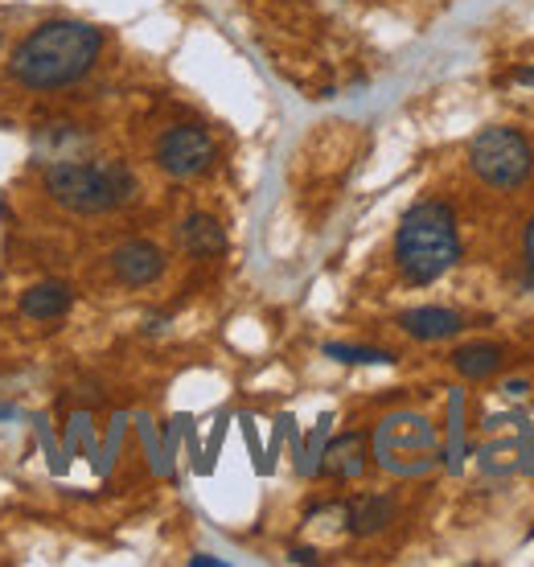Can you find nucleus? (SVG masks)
Wrapping results in <instances>:
<instances>
[{"instance_id": "nucleus-1", "label": "nucleus", "mask_w": 534, "mask_h": 567, "mask_svg": "<svg viewBox=\"0 0 534 567\" xmlns=\"http://www.w3.org/2000/svg\"><path fill=\"white\" fill-rule=\"evenodd\" d=\"M99 54H103V29L58 17V21H42L38 29H29L17 42L9 58V79L25 91H62L86 79Z\"/></svg>"}, {"instance_id": "nucleus-2", "label": "nucleus", "mask_w": 534, "mask_h": 567, "mask_svg": "<svg viewBox=\"0 0 534 567\" xmlns=\"http://www.w3.org/2000/svg\"><path fill=\"white\" fill-rule=\"evenodd\" d=\"M461 259V230L449 202L423 198L415 202L394 230V268L408 284L428 288L440 276H449Z\"/></svg>"}, {"instance_id": "nucleus-3", "label": "nucleus", "mask_w": 534, "mask_h": 567, "mask_svg": "<svg viewBox=\"0 0 534 567\" xmlns=\"http://www.w3.org/2000/svg\"><path fill=\"white\" fill-rule=\"evenodd\" d=\"M42 185L50 202L71 214H107L136 198V173L124 161H54Z\"/></svg>"}, {"instance_id": "nucleus-4", "label": "nucleus", "mask_w": 534, "mask_h": 567, "mask_svg": "<svg viewBox=\"0 0 534 567\" xmlns=\"http://www.w3.org/2000/svg\"><path fill=\"white\" fill-rule=\"evenodd\" d=\"M469 169L493 189H518L531 182L534 148L518 128H481L469 141Z\"/></svg>"}, {"instance_id": "nucleus-5", "label": "nucleus", "mask_w": 534, "mask_h": 567, "mask_svg": "<svg viewBox=\"0 0 534 567\" xmlns=\"http://www.w3.org/2000/svg\"><path fill=\"white\" fill-rule=\"evenodd\" d=\"M214 136L197 124H173L170 132H161L156 141V165L177 177V182H189V177H202V173L214 165Z\"/></svg>"}, {"instance_id": "nucleus-6", "label": "nucleus", "mask_w": 534, "mask_h": 567, "mask_svg": "<svg viewBox=\"0 0 534 567\" xmlns=\"http://www.w3.org/2000/svg\"><path fill=\"white\" fill-rule=\"evenodd\" d=\"M107 264H112V276L124 288H148V284H156L165 276V251L148 239L120 243L112 256H107Z\"/></svg>"}, {"instance_id": "nucleus-7", "label": "nucleus", "mask_w": 534, "mask_h": 567, "mask_svg": "<svg viewBox=\"0 0 534 567\" xmlns=\"http://www.w3.org/2000/svg\"><path fill=\"white\" fill-rule=\"evenodd\" d=\"M399 326L403 333L415 341H444V338H456L464 329L461 312L456 309H440V305H423V309H408L399 317Z\"/></svg>"}, {"instance_id": "nucleus-8", "label": "nucleus", "mask_w": 534, "mask_h": 567, "mask_svg": "<svg viewBox=\"0 0 534 567\" xmlns=\"http://www.w3.org/2000/svg\"><path fill=\"white\" fill-rule=\"evenodd\" d=\"M74 305V292L66 288V284L58 280H42L33 284V288H25L21 292V312H25L29 321H58V317H66Z\"/></svg>"}, {"instance_id": "nucleus-9", "label": "nucleus", "mask_w": 534, "mask_h": 567, "mask_svg": "<svg viewBox=\"0 0 534 567\" xmlns=\"http://www.w3.org/2000/svg\"><path fill=\"white\" fill-rule=\"evenodd\" d=\"M321 473L338 477V482H353V477H362L366 473V436L346 432V436L333 440V444L325 449Z\"/></svg>"}, {"instance_id": "nucleus-10", "label": "nucleus", "mask_w": 534, "mask_h": 567, "mask_svg": "<svg viewBox=\"0 0 534 567\" xmlns=\"http://www.w3.org/2000/svg\"><path fill=\"white\" fill-rule=\"evenodd\" d=\"M182 247L194 259H214L226 251V230L214 214H189L182 223Z\"/></svg>"}, {"instance_id": "nucleus-11", "label": "nucleus", "mask_w": 534, "mask_h": 567, "mask_svg": "<svg viewBox=\"0 0 534 567\" xmlns=\"http://www.w3.org/2000/svg\"><path fill=\"white\" fill-rule=\"evenodd\" d=\"M452 367L461 379H473V383H485L502 370V346H490V341H473V346H461L452 354Z\"/></svg>"}, {"instance_id": "nucleus-12", "label": "nucleus", "mask_w": 534, "mask_h": 567, "mask_svg": "<svg viewBox=\"0 0 534 567\" xmlns=\"http://www.w3.org/2000/svg\"><path fill=\"white\" fill-rule=\"evenodd\" d=\"M346 518H350V530L353 535H379V530H387L394 518V502L391 497H358V502H350V511H346Z\"/></svg>"}, {"instance_id": "nucleus-13", "label": "nucleus", "mask_w": 534, "mask_h": 567, "mask_svg": "<svg viewBox=\"0 0 534 567\" xmlns=\"http://www.w3.org/2000/svg\"><path fill=\"white\" fill-rule=\"evenodd\" d=\"M325 358L346 362V367H391L394 362L391 350H374V346H346V341H329V346H325Z\"/></svg>"}, {"instance_id": "nucleus-14", "label": "nucleus", "mask_w": 534, "mask_h": 567, "mask_svg": "<svg viewBox=\"0 0 534 567\" xmlns=\"http://www.w3.org/2000/svg\"><path fill=\"white\" fill-rule=\"evenodd\" d=\"M522 251H526V268L534 271V218L526 223V235H522Z\"/></svg>"}, {"instance_id": "nucleus-15", "label": "nucleus", "mask_w": 534, "mask_h": 567, "mask_svg": "<svg viewBox=\"0 0 534 567\" xmlns=\"http://www.w3.org/2000/svg\"><path fill=\"white\" fill-rule=\"evenodd\" d=\"M292 564H317V551H309V547H296Z\"/></svg>"}, {"instance_id": "nucleus-16", "label": "nucleus", "mask_w": 534, "mask_h": 567, "mask_svg": "<svg viewBox=\"0 0 534 567\" xmlns=\"http://www.w3.org/2000/svg\"><path fill=\"white\" fill-rule=\"evenodd\" d=\"M189 564L194 567H223V559H214V555H194Z\"/></svg>"}, {"instance_id": "nucleus-17", "label": "nucleus", "mask_w": 534, "mask_h": 567, "mask_svg": "<svg viewBox=\"0 0 534 567\" xmlns=\"http://www.w3.org/2000/svg\"><path fill=\"white\" fill-rule=\"evenodd\" d=\"M514 83H522V86H534V66H526V71H514Z\"/></svg>"}, {"instance_id": "nucleus-18", "label": "nucleus", "mask_w": 534, "mask_h": 567, "mask_svg": "<svg viewBox=\"0 0 534 567\" xmlns=\"http://www.w3.org/2000/svg\"><path fill=\"white\" fill-rule=\"evenodd\" d=\"M0 50H4V33H0Z\"/></svg>"}]
</instances>
